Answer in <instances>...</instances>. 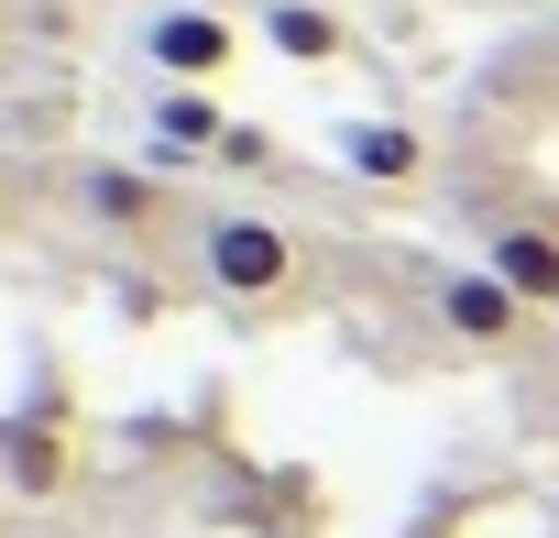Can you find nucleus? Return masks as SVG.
<instances>
[{"instance_id":"nucleus-3","label":"nucleus","mask_w":559,"mask_h":538,"mask_svg":"<svg viewBox=\"0 0 559 538\" xmlns=\"http://www.w3.org/2000/svg\"><path fill=\"white\" fill-rule=\"evenodd\" d=\"M428 308H439V330H450L461 352H515L526 319H537L504 276H483V264H450V276H428Z\"/></svg>"},{"instance_id":"nucleus-6","label":"nucleus","mask_w":559,"mask_h":538,"mask_svg":"<svg viewBox=\"0 0 559 538\" xmlns=\"http://www.w3.org/2000/svg\"><path fill=\"white\" fill-rule=\"evenodd\" d=\"M78 209H88L99 231H121V242H132V231H154L176 198H165L143 165H78Z\"/></svg>"},{"instance_id":"nucleus-9","label":"nucleus","mask_w":559,"mask_h":538,"mask_svg":"<svg viewBox=\"0 0 559 538\" xmlns=\"http://www.w3.org/2000/svg\"><path fill=\"white\" fill-rule=\"evenodd\" d=\"M0 461H12L23 494H56V483H67V440H45V429H12V451H0Z\"/></svg>"},{"instance_id":"nucleus-5","label":"nucleus","mask_w":559,"mask_h":538,"mask_svg":"<svg viewBox=\"0 0 559 538\" xmlns=\"http://www.w3.org/2000/svg\"><path fill=\"white\" fill-rule=\"evenodd\" d=\"M341 165L362 187H417L428 176V132L417 121H341Z\"/></svg>"},{"instance_id":"nucleus-7","label":"nucleus","mask_w":559,"mask_h":538,"mask_svg":"<svg viewBox=\"0 0 559 538\" xmlns=\"http://www.w3.org/2000/svg\"><path fill=\"white\" fill-rule=\"evenodd\" d=\"M263 45L286 56V67H341V56H352V23L330 12V0H274V12H263Z\"/></svg>"},{"instance_id":"nucleus-8","label":"nucleus","mask_w":559,"mask_h":538,"mask_svg":"<svg viewBox=\"0 0 559 538\" xmlns=\"http://www.w3.org/2000/svg\"><path fill=\"white\" fill-rule=\"evenodd\" d=\"M143 121H154V143H165V154H219V143H230L219 89H154V100H143Z\"/></svg>"},{"instance_id":"nucleus-2","label":"nucleus","mask_w":559,"mask_h":538,"mask_svg":"<svg viewBox=\"0 0 559 538\" xmlns=\"http://www.w3.org/2000/svg\"><path fill=\"white\" fill-rule=\"evenodd\" d=\"M143 67H154V89H219L241 67V34H230V12L176 0V12H143Z\"/></svg>"},{"instance_id":"nucleus-4","label":"nucleus","mask_w":559,"mask_h":538,"mask_svg":"<svg viewBox=\"0 0 559 538\" xmlns=\"http://www.w3.org/2000/svg\"><path fill=\"white\" fill-rule=\"evenodd\" d=\"M483 276H504L526 308H559V220H483Z\"/></svg>"},{"instance_id":"nucleus-1","label":"nucleus","mask_w":559,"mask_h":538,"mask_svg":"<svg viewBox=\"0 0 559 538\" xmlns=\"http://www.w3.org/2000/svg\"><path fill=\"white\" fill-rule=\"evenodd\" d=\"M198 276L219 297H241V308H274V297L297 286V242L274 231L263 209H209L198 220Z\"/></svg>"}]
</instances>
